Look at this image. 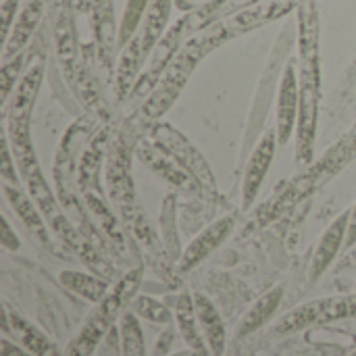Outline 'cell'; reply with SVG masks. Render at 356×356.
<instances>
[{
    "label": "cell",
    "instance_id": "cell-1",
    "mask_svg": "<svg viewBox=\"0 0 356 356\" xmlns=\"http://www.w3.org/2000/svg\"><path fill=\"white\" fill-rule=\"evenodd\" d=\"M298 123L296 163L309 167L315 161V140L321 102V50L319 13L313 0L298 4Z\"/></svg>",
    "mask_w": 356,
    "mask_h": 356
},
{
    "label": "cell",
    "instance_id": "cell-2",
    "mask_svg": "<svg viewBox=\"0 0 356 356\" xmlns=\"http://www.w3.org/2000/svg\"><path fill=\"white\" fill-rule=\"evenodd\" d=\"M232 35H229L223 19H219V21L207 25L204 29L196 31L194 35H190L184 42V46L179 48V52L175 54V58L171 60V65L167 67V71L163 73L156 88L144 98V102L140 106L142 117L150 123L159 121L173 106V102L179 98L181 90L186 88V83L192 77L198 63L211 50H215L217 46H221Z\"/></svg>",
    "mask_w": 356,
    "mask_h": 356
},
{
    "label": "cell",
    "instance_id": "cell-3",
    "mask_svg": "<svg viewBox=\"0 0 356 356\" xmlns=\"http://www.w3.org/2000/svg\"><path fill=\"white\" fill-rule=\"evenodd\" d=\"M144 269L136 267L127 271L111 290L108 294L96 305V309L90 313L86 323L79 327L75 338L67 344L63 356H92L98 344L106 338V334L115 327V323L121 319V315L129 309L131 300L138 296V290L142 286Z\"/></svg>",
    "mask_w": 356,
    "mask_h": 356
},
{
    "label": "cell",
    "instance_id": "cell-4",
    "mask_svg": "<svg viewBox=\"0 0 356 356\" xmlns=\"http://www.w3.org/2000/svg\"><path fill=\"white\" fill-rule=\"evenodd\" d=\"M356 159V123L321 156L315 159L309 167H305V173L294 177L288 184L286 194L282 196L277 207H288L298 200H305L319 192L327 181H332L338 173L344 171L346 165H350Z\"/></svg>",
    "mask_w": 356,
    "mask_h": 356
},
{
    "label": "cell",
    "instance_id": "cell-5",
    "mask_svg": "<svg viewBox=\"0 0 356 356\" xmlns=\"http://www.w3.org/2000/svg\"><path fill=\"white\" fill-rule=\"evenodd\" d=\"M150 140L163 148L167 154H171L190 175L192 179L200 186L202 190V196L204 200H211V202H217V204H225V198L221 196L219 192V186H217V179L207 163V159L202 156V152L181 134L177 131L173 125L169 123H159L154 121L152 127H150Z\"/></svg>",
    "mask_w": 356,
    "mask_h": 356
},
{
    "label": "cell",
    "instance_id": "cell-6",
    "mask_svg": "<svg viewBox=\"0 0 356 356\" xmlns=\"http://www.w3.org/2000/svg\"><path fill=\"white\" fill-rule=\"evenodd\" d=\"M194 25H192V17L186 15L181 19H177L167 31L165 35L159 40V44L152 48V52L148 54L146 58V65L138 77V81L134 83L131 92H129V98H146L154 88L156 83L161 81L163 73L167 71V67L171 65V60L175 58V54L179 52V48L184 46V42L194 35Z\"/></svg>",
    "mask_w": 356,
    "mask_h": 356
},
{
    "label": "cell",
    "instance_id": "cell-7",
    "mask_svg": "<svg viewBox=\"0 0 356 356\" xmlns=\"http://www.w3.org/2000/svg\"><path fill=\"white\" fill-rule=\"evenodd\" d=\"M350 317H356V294L327 296V298L311 300L307 305L292 309L273 327V334L290 336V334L302 332L313 325H325V323H334V321H342V319H350Z\"/></svg>",
    "mask_w": 356,
    "mask_h": 356
},
{
    "label": "cell",
    "instance_id": "cell-8",
    "mask_svg": "<svg viewBox=\"0 0 356 356\" xmlns=\"http://www.w3.org/2000/svg\"><path fill=\"white\" fill-rule=\"evenodd\" d=\"M134 154L136 152L123 134L117 136V140H113L108 144L102 175H104L106 198L111 200V204L117 213L138 202L136 181H134V173H131V156Z\"/></svg>",
    "mask_w": 356,
    "mask_h": 356
},
{
    "label": "cell",
    "instance_id": "cell-9",
    "mask_svg": "<svg viewBox=\"0 0 356 356\" xmlns=\"http://www.w3.org/2000/svg\"><path fill=\"white\" fill-rule=\"evenodd\" d=\"M134 152H136L138 161L144 167H148L154 175H159L171 188L181 190L186 194H196V196L204 198L200 186L192 179V175L171 154H167L163 148H159L152 140H140L134 146Z\"/></svg>",
    "mask_w": 356,
    "mask_h": 356
},
{
    "label": "cell",
    "instance_id": "cell-10",
    "mask_svg": "<svg viewBox=\"0 0 356 356\" xmlns=\"http://www.w3.org/2000/svg\"><path fill=\"white\" fill-rule=\"evenodd\" d=\"M298 71H296V58H290L277 88V100H275V134L280 146L288 144L292 134L296 131L298 123Z\"/></svg>",
    "mask_w": 356,
    "mask_h": 356
},
{
    "label": "cell",
    "instance_id": "cell-11",
    "mask_svg": "<svg viewBox=\"0 0 356 356\" xmlns=\"http://www.w3.org/2000/svg\"><path fill=\"white\" fill-rule=\"evenodd\" d=\"M277 146H280V142H277L275 127L267 129L261 136V140L254 144L250 159L246 163V169H244V177H242V207L244 209H250V204L257 200L259 190L271 169Z\"/></svg>",
    "mask_w": 356,
    "mask_h": 356
},
{
    "label": "cell",
    "instance_id": "cell-12",
    "mask_svg": "<svg viewBox=\"0 0 356 356\" xmlns=\"http://www.w3.org/2000/svg\"><path fill=\"white\" fill-rule=\"evenodd\" d=\"M236 227V217L234 215H225L217 221H213L211 225H207L184 250L179 263L175 265V269L179 273H190L194 267H198L204 259H209L234 232Z\"/></svg>",
    "mask_w": 356,
    "mask_h": 356
},
{
    "label": "cell",
    "instance_id": "cell-13",
    "mask_svg": "<svg viewBox=\"0 0 356 356\" xmlns=\"http://www.w3.org/2000/svg\"><path fill=\"white\" fill-rule=\"evenodd\" d=\"M2 196L6 200V204L13 209V213L19 217V221L23 223V227L29 232V236L44 248H50V225L44 217V213L40 211V207L33 202V198L27 194V190H23L21 186H10L2 181Z\"/></svg>",
    "mask_w": 356,
    "mask_h": 356
},
{
    "label": "cell",
    "instance_id": "cell-14",
    "mask_svg": "<svg viewBox=\"0 0 356 356\" xmlns=\"http://www.w3.org/2000/svg\"><path fill=\"white\" fill-rule=\"evenodd\" d=\"M44 69H46L44 56L38 54L33 58V63H29L27 69L23 71V75H21L13 96L8 98V102L2 106L4 119H31L33 104H35V98L40 94V88H42Z\"/></svg>",
    "mask_w": 356,
    "mask_h": 356
},
{
    "label": "cell",
    "instance_id": "cell-15",
    "mask_svg": "<svg viewBox=\"0 0 356 356\" xmlns=\"http://www.w3.org/2000/svg\"><path fill=\"white\" fill-rule=\"evenodd\" d=\"M296 4H300V0H261V2H254L229 17H225L223 21H225L229 35L234 38V35L246 33L250 29H257L265 23H271V21L284 17Z\"/></svg>",
    "mask_w": 356,
    "mask_h": 356
},
{
    "label": "cell",
    "instance_id": "cell-16",
    "mask_svg": "<svg viewBox=\"0 0 356 356\" xmlns=\"http://www.w3.org/2000/svg\"><path fill=\"white\" fill-rule=\"evenodd\" d=\"M54 52H56V63L60 67L63 77L69 81V86L75 83L83 63L79 60L77 54V40H75V25L69 8H60L54 21Z\"/></svg>",
    "mask_w": 356,
    "mask_h": 356
},
{
    "label": "cell",
    "instance_id": "cell-17",
    "mask_svg": "<svg viewBox=\"0 0 356 356\" xmlns=\"http://www.w3.org/2000/svg\"><path fill=\"white\" fill-rule=\"evenodd\" d=\"M2 334L13 336L19 346H23L31 356H63L56 346L35 327L31 325L25 317H21L17 311L8 307V302L2 305Z\"/></svg>",
    "mask_w": 356,
    "mask_h": 356
},
{
    "label": "cell",
    "instance_id": "cell-18",
    "mask_svg": "<svg viewBox=\"0 0 356 356\" xmlns=\"http://www.w3.org/2000/svg\"><path fill=\"white\" fill-rule=\"evenodd\" d=\"M348 215H350V209L344 211L340 217H336V221L323 232V236H321V240H319V244L315 248L311 269H309V282L311 284H315L327 271V267L336 261L340 250H344L346 229H348Z\"/></svg>",
    "mask_w": 356,
    "mask_h": 356
},
{
    "label": "cell",
    "instance_id": "cell-19",
    "mask_svg": "<svg viewBox=\"0 0 356 356\" xmlns=\"http://www.w3.org/2000/svg\"><path fill=\"white\" fill-rule=\"evenodd\" d=\"M44 15V2L42 0H25L21 4V10L13 23L10 33L4 38L2 46V60H8L21 52H25V46L29 44L35 27L40 25Z\"/></svg>",
    "mask_w": 356,
    "mask_h": 356
},
{
    "label": "cell",
    "instance_id": "cell-20",
    "mask_svg": "<svg viewBox=\"0 0 356 356\" xmlns=\"http://www.w3.org/2000/svg\"><path fill=\"white\" fill-rule=\"evenodd\" d=\"M194 307H196L198 325H200L209 353L211 356H223L225 344H227V334H225V323L217 307L200 292H194Z\"/></svg>",
    "mask_w": 356,
    "mask_h": 356
},
{
    "label": "cell",
    "instance_id": "cell-21",
    "mask_svg": "<svg viewBox=\"0 0 356 356\" xmlns=\"http://www.w3.org/2000/svg\"><path fill=\"white\" fill-rule=\"evenodd\" d=\"M173 315H175V325L179 336L184 338V342L188 344V348L192 350H200V353H209L207 342L202 338L200 325H198V317H196V307H194V294L190 292H181L175 302H173ZM211 355V353H209Z\"/></svg>",
    "mask_w": 356,
    "mask_h": 356
},
{
    "label": "cell",
    "instance_id": "cell-22",
    "mask_svg": "<svg viewBox=\"0 0 356 356\" xmlns=\"http://www.w3.org/2000/svg\"><path fill=\"white\" fill-rule=\"evenodd\" d=\"M171 6H173V0H150L146 17L136 33L146 58L152 52V48L159 44V40L165 35V31L169 29L167 23H169V15H171Z\"/></svg>",
    "mask_w": 356,
    "mask_h": 356
},
{
    "label": "cell",
    "instance_id": "cell-23",
    "mask_svg": "<svg viewBox=\"0 0 356 356\" xmlns=\"http://www.w3.org/2000/svg\"><path fill=\"white\" fill-rule=\"evenodd\" d=\"M282 298H284V286H275V288H271L269 292H265V294L248 309V313H246L244 319L240 321L238 338H246V336L254 334L257 330H261V327L275 315V311H277L280 305H282Z\"/></svg>",
    "mask_w": 356,
    "mask_h": 356
},
{
    "label": "cell",
    "instance_id": "cell-24",
    "mask_svg": "<svg viewBox=\"0 0 356 356\" xmlns=\"http://www.w3.org/2000/svg\"><path fill=\"white\" fill-rule=\"evenodd\" d=\"M58 282L69 292H73L79 298H86L94 305H98L111 290L104 277L94 275V273H86V271H60Z\"/></svg>",
    "mask_w": 356,
    "mask_h": 356
},
{
    "label": "cell",
    "instance_id": "cell-25",
    "mask_svg": "<svg viewBox=\"0 0 356 356\" xmlns=\"http://www.w3.org/2000/svg\"><path fill=\"white\" fill-rule=\"evenodd\" d=\"M175 192H169L165 198H163V204H161V240L165 244V250L169 254V259L173 261V265L179 263L184 250L179 246V238H177V221H175Z\"/></svg>",
    "mask_w": 356,
    "mask_h": 356
},
{
    "label": "cell",
    "instance_id": "cell-26",
    "mask_svg": "<svg viewBox=\"0 0 356 356\" xmlns=\"http://www.w3.org/2000/svg\"><path fill=\"white\" fill-rule=\"evenodd\" d=\"M119 342H121V356H146L140 317L131 309H127L119 319Z\"/></svg>",
    "mask_w": 356,
    "mask_h": 356
},
{
    "label": "cell",
    "instance_id": "cell-27",
    "mask_svg": "<svg viewBox=\"0 0 356 356\" xmlns=\"http://www.w3.org/2000/svg\"><path fill=\"white\" fill-rule=\"evenodd\" d=\"M148 6H150V0H127L125 2L123 15H121L119 27H117V46H119V52L138 33V29H140V25H142V21L146 17Z\"/></svg>",
    "mask_w": 356,
    "mask_h": 356
},
{
    "label": "cell",
    "instance_id": "cell-28",
    "mask_svg": "<svg viewBox=\"0 0 356 356\" xmlns=\"http://www.w3.org/2000/svg\"><path fill=\"white\" fill-rule=\"evenodd\" d=\"M129 309H131L140 319L150 321V323L169 325V323H173V321H175L173 311H171L167 305H163V302H159L156 298H150V296H142V294H138V296L131 300Z\"/></svg>",
    "mask_w": 356,
    "mask_h": 356
},
{
    "label": "cell",
    "instance_id": "cell-29",
    "mask_svg": "<svg viewBox=\"0 0 356 356\" xmlns=\"http://www.w3.org/2000/svg\"><path fill=\"white\" fill-rule=\"evenodd\" d=\"M29 56L25 52L8 58V60H2V69H0V104L4 106L8 102V98L13 96L23 71L27 69V60Z\"/></svg>",
    "mask_w": 356,
    "mask_h": 356
},
{
    "label": "cell",
    "instance_id": "cell-30",
    "mask_svg": "<svg viewBox=\"0 0 356 356\" xmlns=\"http://www.w3.org/2000/svg\"><path fill=\"white\" fill-rule=\"evenodd\" d=\"M2 169H0V177L4 184H10V186H23L21 181V175H19V167H17V159L13 154V148H10V142H8V136L2 127Z\"/></svg>",
    "mask_w": 356,
    "mask_h": 356
},
{
    "label": "cell",
    "instance_id": "cell-31",
    "mask_svg": "<svg viewBox=\"0 0 356 356\" xmlns=\"http://www.w3.org/2000/svg\"><path fill=\"white\" fill-rule=\"evenodd\" d=\"M19 10H21V0H2V40L10 33Z\"/></svg>",
    "mask_w": 356,
    "mask_h": 356
},
{
    "label": "cell",
    "instance_id": "cell-32",
    "mask_svg": "<svg viewBox=\"0 0 356 356\" xmlns=\"http://www.w3.org/2000/svg\"><path fill=\"white\" fill-rule=\"evenodd\" d=\"M0 225H2V236H0V244H2V248H4V250H8V252L19 250L21 242H19L17 234L13 232L10 223L6 221V217H2V219H0Z\"/></svg>",
    "mask_w": 356,
    "mask_h": 356
},
{
    "label": "cell",
    "instance_id": "cell-33",
    "mask_svg": "<svg viewBox=\"0 0 356 356\" xmlns=\"http://www.w3.org/2000/svg\"><path fill=\"white\" fill-rule=\"evenodd\" d=\"M356 244V204L350 209L348 215V229H346V242H344V250L353 248Z\"/></svg>",
    "mask_w": 356,
    "mask_h": 356
},
{
    "label": "cell",
    "instance_id": "cell-34",
    "mask_svg": "<svg viewBox=\"0 0 356 356\" xmlns=\"http://www.w3.org/2000/svg\"><path fill=\"white\" fill-rule=\"evenodd\" d=\"M0 356H31L23 346H17L8 340V336H2V355Z\"/></svg>",
    "mask_w": 356,
    "mask_h": 356
},
{
    "label": "cell",
    "instance_id": "cell-35",
    "mask_svg": "<svg viewBox=\"0 0 356 356\" xmlns=\"http://www.w3.org/2000/svg\"><path fill=\"white\" fill-rule=\"evenodd\" d=\"M171 356H211L209 353H200V350H184V353H175V355Z\"/></svg>",
    "mask_w": 356,
    "mask_h": 356
},
{
    "label": "cell",
    "instance_id": "cell-36",
    "mask_svg": "<svg viewBox=\"0 0 356 356\" xmlns=\"http://www.w3.org/2000/svg\"><path fill=\"white\" fill-rule=\"evenodd\" d=\"M348 356H356V350H355V353H353V355H348Z\"/></svg>",
    "mask_w": 356,
    "mask_h": 356
}]
</instances>
